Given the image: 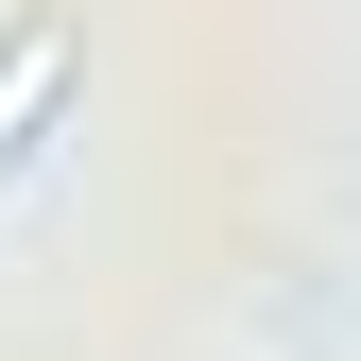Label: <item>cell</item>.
Wrapping results in <instances>:
<instances>
[{
  "label": "cell",
  "mask_w": 361,
  "mask_h": 361,
  "mask_svg": "<svg viewBox=\"0 0 361 361\" xmlns=\"http://www.w3.org/2000/svg\"><path fill=\"white\" fill-rule=\"evenodd\" d=\"M69 86H86V18H0V190H18L35 138L69 121Z\"/></svg>",
  "instance_id": "obj_1"
}]
</instances>
